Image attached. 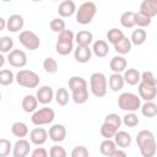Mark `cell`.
<instances>
[{"label":"cell","mask_w":157,"mask_h":157,"mask_svg":"<svg viewBox=\"0 0 157 157\" xmlns=\"http://www.w3.org/2000/svg\"><path fill=\"white\" fill-rule=\"evenodd\" d=\"M123 123L129 128H134L140 123V120H139V117L135 113H128L123 117Z\"/></svg>","instance_id":"obj_40"},{"label":"cell","mask_w":157,"mask_h":157,"mask_svg":"<svg viewBox=\"0 0 157 157\" xmlns=\"http://www.w3.org/2000/svg\"><path fill=\"white\" fill-rule=\"evenodd\" d=\"M140 109L142 115H145L146 118H153L157 115V104H155L153 102H145Z\"/></svg>","instance_id":"obj_29"},{"label":"cell","mask_w":157,"mask_h":157,"mask_svg":"<svg viewBox=\"0 0 157 157\" xmlns=\"http://www.w3.org/2000/svg\"><path fill=\"white\" fill-rule=\"evenodd\" d=\"M7 61L13 67H23L27 64V55L21 49H13L7 55Z\"/></svg>","instance_id":"obj_9"},{"label":"cell","mask_w":157,"mask_h":157,"mask_svg":"<svg viewBox=\"0 0 157 157\" xmlns=\"http://www.w3.org/2000/svg\"><path fill=\"white\" fill-rule=\"evenodd\" d=\"M13 48V39L9 36H2L0 38V50L1 53H10Z\"/></svg>","instance_id":"obj_38"},{"label":"cell","mask_w":157,"mask_h":157,"mask_svg":"<svg viewBox=\"0 0 157 157\" xmlns=\"http://www.w3.org/2000/svg\"><path fill=\"white\" fill-rule=\"evenodd\" d=\"M18 40H20V43L25 48H27L29 50L38 49L39 48V44H40L39 37L34 32H32V31H22L20 33V36H18Z\"/></svg>","instance_id":"obj_7"},{"label":"cell","mask_w":157,"mask_h":157,"mask_svg":"<svg viewBox=\"0 0 157 157\" xmlns=\"http://www.w3.org/2000/svg\"><path fill=\"white\" fill-rule=\"evenodd\" d=\"M108 83H109V88H110L113 92H118V91H120V90L123 88L125 81H124V77H123L120 74H114V72H113V74L109 76Z\"/></svg>","instance_id":"obj_22"},{"label":"cell","mask_w":157,"mask_h":157,"mask_svg":"<svg viewBox=\"0 0 157 157\" xmlns=\"http://www.w3.org/2000/svg\"><path fill=\"white\" fill-rule=\"evenodd\" d=\"M43 69L48 74H55L58 71V63H56V60L54 58H52V56L45 58L44 61H43Z\"/></svg>","instance_id":"obj_37"},{"label":"cell","mask_w":157,"mask_h":157,"mask_svg":"<svg viewBox=\"0 0 157 157\" xmlns=\"http://www.w3.org/2000/svg\"><path fill=\"white\" fill-rule=\"evenodd\" d=\"M15 80H16V76L13 75V72H12L11 70L2 69V70L0 71V85H1V86H9V85H11Z\"/></svg>","instance_id":"obj_32"},{"label":"cell","mask_w":157,"mask_h":157,"mask_svg":"<svg viewBox=\"0 0 157 157\" xmlns=\"http://www.w3.org/2000/svg\"><path fill=\"white\" fill-rule=\"evenodd\" d=\"M37 99L39 103L42 104H48L53 101V98L55 97V93L53 91V88L50 86H42L38 91H37V94H36Z\"/></svg>","instance_id":"obj_13"},{"label":"cell","mask_w":157,"mask_h":157,"mask_svg":"<svg viewBox=\"0 0 157 157\" xmlns=\"http://www.w3.org/2000/svg\"><path fill=\"white\" fill-rule=\"evenodd\" d=\"M90 153H88V150L85 147V146H76L72 148L71 151V157H88Z\"/></svg>","instance_id":"obj_46"},{"label":"cell","mask_w":157,"mask_h":157,"mask_svg":"<svg viewBox=\"0 0 157 157\" xmlns=\"http://www.w3.org/2000/svg\"><path fill=\"white\" fill-rule=\"evenodd\" d=\"M140 12L145 13L148 17L157 15V0H144L140 5Z\"/></svg>","instance_id":"obj_18"},{"label":"cell","mask_w":157,"mask_h":157,"mask_svg":"<svg viewBox=\"0 0 157 157\" xmlns=\"http://www.w3.org/2000/svg\"><path fill=\"white\" fill-rule=\"evenodd\" d=\"M110 157H128V156H126V153L123 150H115L114 153Z\"/></svg>","instance_id":"obj_49"},{"label":"cell","mask_w":157,"mask_h":157,"mask_svg":"<svg viewBox=\"0 0 157 157\" xmlns=\"http://www.w3.org/2000/svg\"><path fill=\"white\" fill-rule=\"evenodd\" d=\"M49 156L50 157H66V151L64 147L59 146V145H54L50 147L49 150Z\"/></svg>","instance_id":"obj_45"},{"label":"cell","mask_w":157,"mask_h":157,"mask_svg":"<svg viewBox=\"0 0 157 157\" xmlns=\"http://www.w3.org/2000/svg\"><path fill=\"white\" fill-rule=\"evenodd\" d=\"M25 25V20L21 15L18 13H15V15H11L9 18H7V31L12 32V33H16L18 32L20 29H22Z\"/></svg>","instance_id":"obj_16"},{"label":"cell","mask_w":157,"mask_h":157,"mask_svg":"<svg viewBox=\"0 0 157 157\" xmlns=\"http://www.w3.org/2000/svg\"><path fill=\"white\" fill-rule=\"evenodd\" d=\"M5 27H7V20H5V18H0V31H2V29H5Z\"/></svg>","instance_id":"obj_50"},{"label":"cell","mask_w":157,"mask_h":157,"mask_svg":"<svg viewBox=\"0 0 157 157\" xmlns=\"http://www.w3.org/2000/svg\"><path fill=\"white\" fill-rule=\"evenodd\" d=\"M118 132V128L110 125V124H107V123H103L102 126H101V135L105 139H112L117 135Z\"/></svg>","instance_id":"obj_34"},{"label":"cell","mask_w":157,"mask_h":157,"mask_svg":"<svg viewBox=\"0 0 157 157\" xmlns=\"http://www.w3.org/2000/svg\"><path fill=\"white\" fill-rule=\"evenodd\" d=\"M114 141H115V144H117L118 147L126 148L131 144V136H130L129 132L121 130V131H118L117 132V135L114 136Z\"/></svg>","instance_id":"obj_23"},{"label":"cell","mask_w":157,"mask_h":157,"mask_svg":"<svg viewBox=\"0 0 157 157\" xmlns=\"http://www.w3.org/2000/svg\"><path fill=\"white\" fill-rule=\"evenodd\" d=\"M4 59H5V58L1 55V56H0V67H2V66H4V61H5Z\"/></svg>","instance_id":"obj_51"},{"label":"cell","mask_w":157,"mask_h":157,"mask_svg":"<svg viewBox=\"0 0 157 157\" xmlns=\"http://www.w3.org/2000/svg\"><path fill=\"white\" fill-rule=\"evenodd\" d=\"M139 96L141 99L146 102H152V99L156 98L157 96V86L156 85H150L146 82H140L139 83Z\"/></svg>","instance_id":"obj_8"},{"label":"cell","mask_w":157,"mask_h":157,"mask_svg":"<svg viewBox=\"0 0 157 157\" xmlns=\"http://www.w3.org/2000/svg\"><path fill=\"white\" fill-rule=\"evenodd\" d=\"M38 107V99L37 97L32 96V94H27L23 97L22 99V109L26 113H34L37 110Z\"/></svg>","instance_id":"obj_19"},{"label":"cell","mask_w":157,"mask_h":157,"mask_svg":"<svg viewBox=\"0 0 157 157\" xmlns=\"http://www.w3.org/2000/svg\"><path fill=\"white\" fill-rule=\"evenodd\" d=\"M120 23L125 28H132L135 26V12L126 11L120 17Z\"/></svg>","instance_id":"obj_31"},{"label":"cell","mask_w":157,"mask_h":157,"mask_svg":"<svg viewBox=\"0 0 157 157\" xmlns=\"http://www.w3.org/2000/svg\"><path fill=\"white\" fill-rule=\"evenodd\" d=\"M117 150V144L115 141H113L112 139H105L104 141L101 142V146H99V151L103 156H107V157H110L114 151Z\"/></svg>","instance_id":"obj_24"},{"label":"cell","mask_w":157,"mask_h":157,"mask_svg":"<svg viewBox=\"0 0 157 157\" xmlns=\"http://www.w3.org/2000/svg\"><path fill=\"white\" fill-rule=\"evenodd\" d=\"M118 105L121 110L134 113L141 108V98L131 92H124L118 98Z\"/></svg>","instance_id":"obj_2"},{"label":"cell","mask_w":157,"mask_h":157,"mask_svg":"<svg viewBox=\"0 0 157 157\" xmlns=\"http://www.w3.org/2000/svg\"><path fill=\"white\" fill-rule=\"evenodd\" d=\"M114 49L117 53L124 55V54H128L130 50H131V40L128 38V37H124L119 43H117L114 45Z\"/></svg>","instance_id":"obj_30"},{"label":"cell","mask_w":157,"mask_h":157,"mask_svg":"<svg viewBox=\"0 0 157 157\" xmlns=\"http://www.w3.org/2000/svg\"><path fill=\"white\" fill-rule=\"evenodd\" d=\"M104 123H107V124H110V125H113V126H115V128H120V125H121V123H123V119L118 115V114H115V113H110V114H108L105 118H104Z\"/></svg>","instance_id":"obj_42"},{"label":"cell","mask_w":157,"mask_h":157,"mask_svg":"<svg viewBox=\"0 0 157 157\" xmlns=\"http://www.w3.org/2000/svg\"><path fill=\"white\" fill-rule=\"evenodd\" d=\"M135 25L139 27H147L151 25V17L146 16L142 12H135Z\"/></svg>","instance_id":"obj_39"},{"label":"cell","mask_w":157,"mask_h":157,"mask_svg":"<svg viewBox=\"0 0 157 157\" xmlns=\"http://www.w3.org/2000/svg\"><path fill=\"white\" fill-rule=\"evenodd\" d=\"M91 91L96 97H104L107 93V77L102 72H93L90 77Z\"/></svg>","instance_id":"obj_4"},{"label":"cell","mask_w":157,"mask_h":157,"mask_svg":"<svg viewBox=\"0 0 157 157\" xmlns=\"http://www.w3.org/2000/svg\"><path fill=\"white\" fill-rule=\"evenodd\" d=\"M74 56L77 63H81V64L88 63L92 56V49L90 47L77 45V48L74 50Z\"/></svg>","instance_id":"obj_10"},{"label":"cell","mask_w":157,"mask_h":157,"mask_svg":"<svg viewBox=\"0 0 157 157\" xmlns=\"http://www.w3.org/2000/svg\"><path fill=\"white\" fill-rule=\"evenodd\" d=\"M11 148H13V147H12L11 142L7 139H1L0 140V157H6L10 153Z\"/></svg>","instance_id":"obj_43"},{"label":"cell","mask_w":157,"mask_h":157,"mask_svg":"<svg viewBox=\"0 0 157 157\" xmlns=\"http://www.w3.org/2000/svg\"><path fill=\"white\" fill-rule=\"evenodd\" d=\"M16 82L26 88H36L39 85V76L32 70H20L16 74Z\"/></svg>","instance_id":"obj_5"},{"label":"cell","mask_w":157,"mask_h":157,"mask_svg":"<svg viewBox=\"0 0 157 157\" xmlns=\"http://www.w3.org/2000/svg\"><path fill=\"white\" fill-rule=\"evenodd\" d=\"M55 101H56V103L59 104V105H66L67 104V102H69V92L66 91V88H63V87H60V88H58V91L55 92Z\"/></svg>","instance_id":"obj_36"},{"label":"cell","mask_w":157,"mask_h":157,"mask_svg":"<svg viewBox=\"0 0 157 157\" xmlns=\"http://www.w3.org/2000/svg\"><path fill=\"white\" fill-rule=\"evenodd\" d=\"M49 137L54 142H61L66 137V128L63 124H54L49 129Z\"/></svg>","instance_id":"obj_11"},{"label":"cell","mask_w":157,"mask_h":157,"mask_svg":"<svg viewBox=\"0 0 157 157\" xmlns=\"http://www.w3.org/2000/svg\"><path fill=\"white\" fill-rule=\"evenodd\" d=\"M146 38H147L146 31L145 29H141V28H137V29H135L132 32L130 40H131V44H134V45H142L145 43Z\"/></svg>","instance_id":"obj_26"},{"label":"cell","mask_w":157,"mask_h":157,"mask_svg":"<svg viewBox=\"0 0 157 157\" xmlns=\"http://www.w3.org/2000/svg\"><path fill=\"white\" fill-rule=\"evenodd\" d=\"M65 21L61 20V18H53L50 21V29L53 32H56V33H61L63 31H65Z\"/></svg>","instance_id":"obj_41"},{"label":"cell","mask_w":157,"mask_h":157,"mask_svg":"<svg viewBox=\"0 0 157 157\" xmlns=\"http://www.w3.org/2000/svg\"><path fill=\"white\" fill-rule=\"evenodd\" d=\"M11 132L16 136V137H25L27 134H28V128H27V125L25 124V123H22V121H16V123H13L12 124V126H11Z\"/></svg>","instance_id":"obj_28"},{"label":"cell","mask_w":157,"mask_h":157,"mask_svg":"<svg viewBox=\"0 0 157 157\" xmlns=\"http://www.w3.org/2000/svg\"><path fill=\"white\" fill-rule=\"evenodd\" d=\"M76 5L72 0H64L60 2L58 7V13L61 17H70L76 12Z\"/></svg>","instance_id":"obj_15"},{"label":"cell","mask_w":157,"mask_h":157,"mask_svg":"<svg viewBox=\"0 0 157 157\" xmlns=\"http://www.w3.org/2000/svg\"><path fill=\"white\" fill-rule=\"evenodd\" d=\"M32 156H34V157H48V152L43 147H37L32 151Z\"/></svg>","instance_id":"obj_48"},{"label":"cell","mask_w":157,"mask_h":157,"mask_svg":"<svg viewBox=\"0 0 157 157\" xmlns=\"http://www.w3.org/2000/svg\"><path fill=\"white\" fill-rule=\"evenodd\" d=\"M123 77H124V81L128 85H130V86H134V85H137V83L141 82V74L136 69H128V70H125Z\"/></svg>","instance_id":"obj_20"},{"label":"cell","mask_w":157,"mask_h":157,"mask_svg":"<svg viewBox=\"0 0 157 157\" xmlns=\"http://www.w3.org/2000/svg\"><path fill=\"white\" fill-rule=\"evenodd\" d=\"M72 99L76 104H83L87 102L88 99V90L87 87L80 88V90H75L72 91Z\"/></svg>","instance_id":"obj_27"},{"label":"cell","mask_w":157,"mask_h":157,"mask_svg":"<svg viewBox=\"0 0 157 157\" xmlns=\"http://www.w3.org/2000/svg\"><path fill=\"white\" fill-rule=\"evenodd\" d=\"M136 144L142 157H153L157 151V145L153 134L150 130H141L136 136Z\"/></svg>","instance_id":"obj_1"},{"label":"cell","mask_w":157,"mask_h":157,"mask_svg":"<svg viewBox=\"0 0 157 157\" xmlns=\"http://www.w3.org/2000/svg\"><path fill=\"white\" fill-rule=\"evenodd\" d=\"M75 39L74 32L70 29H65L61 33H59L58 36V42H66V43H72Z\"/></svg>","instance_id":"obj_44"},{"label":"cell","mask_w":157,"mask_h":157,"mask_svg":"<svg viewBox=\"0 0 157 157\" xmlns=\"http://www.w3.org/2000/svg\"><path fill=\"white\" fill-rule=\"evenodd\" d=\"M75 40L77 43V45H85V47H90V44L93 40V36L91 32L88 31H80L76 36H75Z\"/></svg>","instance_id":"obj_25"},{"label":"cell","mask_w":157,"mask_h":157,"mask_svg":"<svg viewBox=\"0 0 157 157\" xmlns=\"http://www.w3.org/2000/svg\"><path fill=\"white\" fill-rule=\"evenodd\" d=\"M54 118H55V112L49 107H43L40 109H37L32 114L31 121L34 125H45V124L52 123Z\"/></svg>","instance_id":"obj_6"},{"label":"cell","mask_w":157,"mask_h":157,"mask_svg":"<svg viewBox=\"0 0 157 157\" xmlns=\"http://www.w3.org/2000/svg\"><path fill=\"white\" fill-rule=\"evenodd\" d=\"M48 135L49 134L43 128H36L29 132V140H31L32 144H34L37 146H40V145L45 144V141L48 139Z\"/></svg>","instance_id":"obj_14"},{"label":"cell","mask_w":157,"mask_h":157,"mask_svg":"<svg viewBox=\"0 0 157 157\" xmlns=\"http://www.w3.org/2000/svg\"><path fill=\"white\" fill-rule=\"evenodd\" d=\"M31 157H34V156H31Z\"/></svg>","instance_id":"obj_52"},{"label":"cell","mask_w":157,"mask_h":157,"mask_svg":"<svg viewBox=\"0 0 157 157\" xmlns=\"http://www.w3.org/2000/svg\"><path fill=\"white\" fill-rule=\"evenodd\" d=\"M31 146L29 142L25 139H20L15 142L13 148H12V156L13 157H26L29 153Z\"/></svg>","instance_id":"obj_12"},{"label":"cell","mask_w":157,"mask_h":157,"mask_svg":"<svg viewBox=\"0 0 157 157\" xmlns=\"http://www.w3.org/2000/svg\"><path fill=\"white\" fill-rule=\"evenodd\" d=\"M124 37H125V36H124L123 31H121V29H118V28H112V29H109V31L107 32V38H108V40H109L113 45H115L117 43H119Z\"/></svg>","instance_id":"obj_33"},{"label":"cell","mask_w":157,"mask_h":157,"mask_svg":"<svg viewBox=\"0 0 157 157\" xmlns=\"http://www.w3.org/2000/svg\"><path fill=\"white\" fill-rule=\"evenodd\" d=\"M97 12V6L93 1H85L78 6L76 11V21L80 25H88L93 20Z\"/></svg>","instance_id":"obj_3"},{"label":"cell","mask_w":157,"mask_h":157,"mask_svg":"<svg viewBox=\"0 0 157 157\" xmlns=\"http://www.w3.org/2000/svg\"><path fill=\"white\" fill-rule=\"evenodd\" d=\"M126 65H128L126 59L124 56H121V55L113 56L112 60H110V63H109V66H110V69H112V71L114 74H120V72L125 71Z\"/></svg>","instance_id":"obj_17"},{"label":"cell","mask_w":157,"mask_h":157,"mask_svg":"<svg viewBox=\"0 0 157 157\" xmlns=\"http://www.w3.org/2000/svg\"><path fill=\"white\" fill-rule=\"evenodd\" d=\"M74 49L72 43H66V42H56L55 44V50L60 55H69Z\"/></svg>","instance_id":"obj_35"},{"label":"cell","mask_w":157,"mask_h":157,"mask_svg":"<svg viewBox=\"0 0 157 157\" xmlns=\"http://www.w3.org/2000/svg\"><path fill=\"white\" fill-rule=\"evenodd\" d=\"M92 52L94 53V55H97L98 58H104L108 55L109 53V47H108V43L105 40H102V39H98L93 43V47H92Z\"/></svg>","instance_id":"obj_21"},{"label":"cell","mask_w":157,"mask_h":157,"mask_svg":"<svg viewBox=\"0 0 157 157\" xmlns=\"http://www.w3.org/2000/svg\"><path fill=\"white\" fill-rule=\"evenodd\" d=\"M141 81L150 83V85H156L157 86V78L153 76V74L151 71H144L141 74Z\"/></svg>","instance_id":"obj_47"}]
</instances>
